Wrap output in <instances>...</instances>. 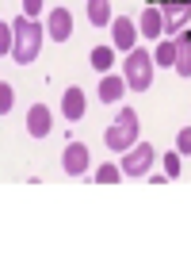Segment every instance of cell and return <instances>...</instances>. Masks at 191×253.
<instances>
[{
	"label": "cell",
	"mask_w": 191,
	"mask_h": 253,
	"mask_svg": "<svg viewBox=\"0 0 191 253\" xmlns=\"http://www.w3.org/2000/svg\"><path fill=\"white\" fill-rule=\"evenodd\" d=\"M103 142H107V150H119V154H127L130 146L142 142V119H138V111L134 108H119L115 123L103 130Z\"/></svg>",
	"instance_id": "6da1fadb"
},
{
	"label": "cell",
	"mask_w": 191,
	"mask_h": 253,
	"mask_svg": "<svg viewBox=\"0 0 191 253\" xmlns=\"http://www.w3.org/2000/svg\"><path fill=\"white\" fill-rule=\"evenodd\" d=\"M12 23H16V50H12V58H16L19 65H31L34 58H38V50H42V35L46 31H42V23L34 16H27V12L16 16Z\"/></svg>",
	"instance_id": "7a4b0ae2"
},
{
	"label": "cell",
	"mask_w": 191,
	"mask_h": 253,
	"mask_svg": "<svg viewBox=\"0 0 191 253\" xmlns=\"http://www.w3.org/2000/svg\"><path fill=\"white\" fill-rule=\"evenodd\" d=\"M153 69H157V62H153V50L134 46L127 58H123V77H127V84L134 88V92H145V88L153 84Z\"/></svg>",
	"instance_id": "3957f363"
},
{
	"label": "cell",
	"mask_w": 191,
	"mask_h": 253,
	"mask_svg": "<svg viewBox=\"0 0 191 253\" xmlns=\"http://www.w3.org/2000/svg\"><path fill=\"white\" fill-rule=\"evenodd\" d=\"M153 161H157V146H149V142H138V146H130L127 154H123V173L127 176H145L149 169H153Z\"/></svg>",
	"instance_id": "277c9868"
},
{
	"label": "cell",
	"mask_w": 191,
	"mask_h": 253,
	"mask_svg": "<svg viewBox=\"0 0 191 253\" xmlns=\"http://www.w3.org/2000/svg\"><path fill=\"white\" fill-rule=\"evenodd\" d=\"M164 35H180L191 19V0H164Z\"/></svg>",
	"instance_id": "5b68a950"
},
{
	"label": "cell",
	"mask_w": 191,
	"mask_h": 253,
	"mask_svg": "<svg viewBox=\"0 0 191 253\" xmlns=\"http://www.w3.org/2000/svg\"><path fill=\"white\" fill-rule=\"evenodd\" d=\"M46 39H54V42H69V39H73V12H69V8H50Z\"/></svg>",
	"instance_id": "8992f818"
},
{
	"label": "cell",
	"mask_w": 191,
	"mask_h": 253,
	"mask_svg": "<svg viewBox=\"0 0 191 253\" xmlns=\"http://www.w3.org/2000/svg\"><path fill=\"white\" fill-rule=\"evenodd\" d=\"M138 27H134V19H127V16H115V23H111V46L115 50H123V54H130V50L138 46Z\"/></svg>",
	"instance_id": "52a82bcc"
},
{
	"label": "cell",
	"mask_w": 191,
	"mask_h": 253,
	"mask_svg": "<svg viewBox=\"0 0 191 253\" xmlns=\"http://www.w3.org/2000/svg\"><path fill=\"white\" fill-rule=\"evenodd\" d=\"M62 169L69 176H84L88 173V146L84 142H69L62 150Z\"/></svg>",
	"instance_id": "ba28073f"
},
{
	"label": "cell",
	"mask_w": 191,
	"mask_h": 253,
	"mask_svg": "<svg viewBox=\"0 0 191 253\" xmlns=\"http://www.w3.org/2000/svg\"><path fill=\"white\" fill-rule=\"evenodd\" d=\"M138 31H142V39H164V12H160L157 4H149L142 16H138Z\"/></svg>",
	"instance_id": "9c48e42d"
},
{
	"label": "cell",
	"mask_w": 191,
	"mask_h": 253,
	"mask_svg": "<svg viewBox=\"0 0 191 253\" xmlns=\"http://www.w3.org/2000/svg\"><path fill=\"white\" fill-rule=\"evenodd\" d=\"M50 130H54L50 108L46 104H31V111H27V134H31V138H46Z\"/></svg>",
	"instance_id": "30bf717a"
},
{
	"label": "cell",
	"mask_w": 191,
	"mask_h": 253,
	"mask_svg": "<svg viewBox=\"0 0 191 253\" xmlns=\"http://www.w3.org/2000/svg\"><path fill=\"white\" fill-rule=\"evenodd\" d=\"M84 111H88L84 92H80L77 84H73V88H65V92H62V115L69 119V123H77V119H84Z\"/></svg>",
	"instance_id": "8fae6325"
},
{
	"label": "cell",
	"mask_w": 191,
	"mask_h": 253,
	"mask_svg": "<svg viewBox=\"0 0 191 253\" xmlns=\"http://www.w3.org/2000/svg\"><path fill=\"white\" fill-rule=\"evenodd\" d=\"M127 77L123 73H103V81H99V100L103 104H119L123 96H127Z\"/></svg>",
	"instance_id": "7c38bea8"
},
{
	"label": "cell",
	"mask_w": 191,
	"mask_h": 253,
	"mask_svg": "<svg viewBox=\"0 0 191 253\" xmlns=\"http://www.w3.org/2000/svg\"><path fill=\"white\" fill-rule=\"evenodd\" d=\"M176 39V73L180 77H191V31L184 27L180 35H172Z\"/></svg>",
	"instance_id": "4fadbf2b"
},
{
	"label": "cell",
	"mask_w": 191,
	"mask_h": 253,
	"mask_svg": "<svg viewBox=\"0 0 191 253\" xmlns=\"http://www.w3.org/2000/svg\"><path fill=\"white\" fill-rule=\"evenodd\" d=\"M88 23H92V27H111L115 23L111 0H88Z\"/></svg>",
	"instance_id": "5bb4252c"
},
{
	"label": "cell",
	"mask_w": 191,
	"mask_h": 253,
	"mask_svg": "<svg viewBox=\"0 0 191 253\" xmlns=\"http://www.w3.org/2000/svg\"><path fill=\"white\" fill-rule=\"evenodd\" d=\"M153 62H157V65H164V69H176V39H172V35L157 39V50H153Z\"/></svg>",
	"instance_id": "9a60e30c"
},
{
	"label": "cell",
	"mask_w": 191,
	"mask_h": 253,
	"mask_svg": "<svg viewBox=\"0 0 191 253\" xmlns=\"http://www.w3.org/2000/svg\"><path fill=\"white\" fill-rule=\"evenodd\" d=\"M111 65H115V46H96L92 50V69L103 77V73H111Z\"/></svg>",
	"instance_id": "2e32d148"
},
{
	"label": "cell",
	"mask_w": 191,
	"mask_h": 253,
	"mask_svg": "<svg viewBox=\"0 0 191 253\" xmlns=\"http://www.w3.org/2000/svg\"><path fill=\"white\" fill-rule=\"evenodd\" d=\"M119 176H127V173H123V165H115V161H103V165L96 169V180H99V184H115Z\"/></svg>",
	"instance_id": "e0dca14e"
},
{
	"label": "cell",
	"mask_w": 191,
	"mask_h": 253,
	"mask_svg": "<svg viewBox=\"0 0 191 253\" xmlns=\"http://www.w3.org/2000/svg\"><path fill=\"white\" fill-rule=\"evenodd\" d=\"M16 50V23H0V54L8 58Z\"/></svg>",
	"instance_id": "ac0fdd59"
},
{
	"label": "cell",
	"mask_w": 191,
	"mask_h": 253,
	"mask_svg": "<svg viewBox=\"0 0 191 253\" xmlns=\"http://www.w3.org/2000/svg\"><path fill=\"white\" fill-rule=\"evenodd\" d=\"M12 104H16V88L8 81H0V115H12Z\"/></svg>",
	"instance_id": "d6986e66"
},
{
	"label": "cell",
	"mask_w": 191,
	"mask_h": 253,
	"mask_svg": "<svg viewBox=\"0 0 191 253\" xmlns=\"http://www.w3.org/2000/svg\"><path fill=\"white\" fill-rule=\"evenodd\" d=\"M164 176L168 180L180 176V150H164Z\"/></svg>",
	"instance_id": "ffe728a7"
},
{
	"label": "cell",
	"mask_w": 191,
	"mask_h": 253,
	"mask_svg": "<svg viewBox=\"0 0 191 253\" xmlns=\"http://www.w3.org/2000/svg\"><path fill=\"white\" fill-rule=\"evenodd\" d=\"M176 150H180V154H191V126H180V134H176Z\"/></svg>",
	"instance_id": "44dd1931"
},
{
	"label": "cell",
	"mask_w": 191,
	"mask_h": 253,
	"mask_svg": "<svg viewBox=\"0 0 191 253\" xmlns=\"http://www.w3.org/2000/svg\"><path fill=\"white\" fill-rule=\"evenodd\" d=\"M23 12L38 19V12H42V0H23Z\"/></svg>",
	"instance_id": "7402d4cb"
}]
</instances>
